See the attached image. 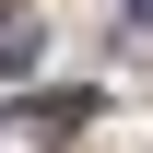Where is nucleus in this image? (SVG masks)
Wrapping results in <instances>:
<instances>
[{
    "label": "nucleus",
    "instance_id": "obj_2",
    "mask_svg": "<svg viewBox=\"0 0 153 153\" xmlns=\"http://www.w3.org/2000/svg\"><path fill=\"white\" fill-rule=\"evenodd\" d=\"M24 71H36V36L12 24V36H0V82H24Z\"/></svg>",
    "mask_w": 153,
    "mask_h": 153
},
{
    "label": "nucleus",
    "instance_id": "obj_1",
    "mask_svg": "<svg viewBox=\"0 0 153 153\" xmlns=\"http://www.w3.org/2000/svg\"><path fill=\"white\" fill-rule=\"evenodd\" d=\"M82 118H94V82H59V94H36V106H24V130H36V141H71Z\"/></svg>",
    "mask_w": 153,
    "mask_h": 153
}]
</instances>
